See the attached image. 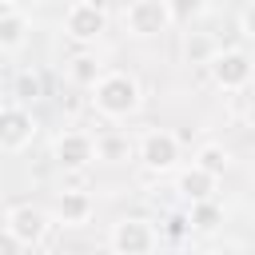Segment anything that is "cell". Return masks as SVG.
<instances>
[{
  "instance_id": "1",
  "label": "cell",
  "mask_w": 255,
  "mask_h": 255,
  "mask_svg": "<svg viewBox=\"0 0 255 255\" xmlns=\"http://www.w3.org/2000/svg\"><path fill=\"white\" fill-rule=\"evenodd\" d=\"M143 104V88L131 72H100V80L92 84V108L104 120H128L135 116Z\"/></svg>"
},
{
  "instance_id": "2",
  "label": "cell",
  "mask_w": 255,
  "mask_h": 255,
  "mask_svg": "<svg viewBox=\"0 0 255 255\" xmlns=\"http://www.w3.org/2000/svg\"><path fill=\"white\" fill-rule=\"evenodd\" d=\"M108 247L120 251V255H147L159 247V227L143 215H124L112 223L108 231Z\"/></svg>"
},
{
  "instance_id": "3",
  "label": "cell",
  "mask_w": 255,
  "mask_h": 255,
  "mask_svg": "<svg viewBox=\"0 0 255 255\" xmlns=\"http://www.w3.org/2000/svg\"><path fill=\"white\" fill-rule=\"evenodd\" d=\"M135 159H139L143 171L167 175V171L179 167V139L171 131H163V128H151V131H143L135 139Z\"/></svg>"
},
{
  "instance_id": "4",
  "label": "cell",
  "mask_w": 255,
  "mask_h": 255,
  "mask_svg": "<svg viewBox=\"0 0 255 255\" xmlns=\"http://www.w3.org/2000/svg\"><path fill=\"white\" fill-rule=\"evenodd\" d=\"M4 227L12 231V239L20 247H44L48 231H52V215L40 203H12L4 215Z\"/></svg>"
},
{
  "instance_id": "5",
  "label": "cell",
  "mask_w": 255,
  "mask_h": 255,
  "mask_svg": "<svg viewBox=\"0 0 255 255\" xmlns=\"http://www.w3.org/2000/svg\"><path fill=\"white\" fill-rule=\"evenodd\" d=\"M203 68L219 92H247L251 84V56L243 48H219Z\"/></svg>"
},
{
  "instance_id": "6",
  "label": "cell",
  "mask_w": 255,
  "mask_h": 255,
  "mask_svg": "<svg viewBox=\"0 0 255 255\" xmlns=\"http://www.w3.org/2000/svg\"><path fill=\"white\" fill-rule=\"evenodd\" d=\"M108 32V12L100 0H76L68 12H64V36L76 40V44H96L100 36Z\"/></svg>"
},
{
  "instance_id": "7",
  "label": "cell",
  "mask_w": 255,
  "mask_h": 255,
  "mask_svg": "<svg viewBox=\"0 0 255 255\" xmlns=\"http://www.w3.org/2000/svg\"><path fill=\"white\" fill-rule=\"evenodd\" d=\"M40 124L28 112V104H4L0 108V151H24L36 139Z\"/></svg>"
},
{
  "instance_id": "8",
  "label": "cell",
  "mask_w": 255,
  "mask_h": 255,
  "mask_svg": "<svg viewBox=\"0 0 255 255\" xmlns=\"http://www.w3.org/2000/svg\"><path fill=\"white\" fill-rule=\"evenodd\" d=\"M124 28H128L135 40H155V36H163V32L171 28L163 0H131L128 12H124Z\"/></svg>"
},
{
  "instance_id": "9",
  "label": "cell",
  "mask_w": 255,
  "mask_h": 255,
  "mask_svg": "<svg viewBox=\"0 0 255 255\" xmlns=\"http://www.w3.org/2000/svg\"><path fill=\"white\" fill-rule=\"evenodd\" d=\"M52 159H56L60 171H84V167H92V159H96L92 135L88 131H60L56 143H52Z\"/></svg>"
},
{
  "instance_id": "10",
  "label": "cell",
  "mask_w": 255,
  "mask_h": 255,
  "mask_svg": "<svg viewBox=\"0 0 255 255\" xmlns=\"http://www.w3.org/2000/svg\"><path fill=\"white\" fill-rule=\"evenodd\" d=\"M92 211H96V199L88 191H72V187L56 191V199L48 207V215H52L56 227H84L92 219Z\"/></svg>"
},
{
  "instance_id": "11",
  "label": "cell",
  "mask_w": 255,
  "mask_h": 255,
  "mask_svg": "<svg viewBox=\"0 0 255 255\" xmlns=\"http://www.w3.org/2000/svg\"><path fill=\"white\" fill-rule=\"evenodd\" d=\"M175 191H179V199L183 203H195V199H211L215 191H219V179L211 175V171H203V167H187V171H179V179H175Z\"/></svg>"
},
{
  "instance_id": "12",
  "label": "cell",
  "mask_w": 255,
  "mask_h": 255,
  "mask_svg": "<svg viewBox=\"0 0 255 255\" xmlns=\"http://www.w3.org/2000/svg\"><path fill=\"white\" fill-rule=\"evenodd\" d=\"M92 147H96V159L100 163H112V167L135 159V139L124 135V131H104L100 139H92Z\"/></svg>"
},
{
  "instance_id": "13",
  "label": "cell",
  "mask_w": 255,
  "mask_h": 255,
  "mask_svg": "<svg viewBox=\"0 0 255 255\" xmlns=\"http://www.w3.org/2000/svg\"><path fill=\"white\" fill-rule=\"evenodd\" d=\"M187 227H191V235H211L223 227V207L215 203V195L187 203Z\"/></svg>"
},
{
  "instance_id": "14",
  "label": "cell",
  "mask_w": 255,
  "mask_h": 255,
  "mask_svg": "<svg viewBox=\"0 0 255 255\" xmlns=\"http://www.w3.org/2000/svg\"><path fill=\"white\" fill-rule=\"evenodd\" d=\"M24 40H28V16L16 8L0 12V52H16L24 48Z\"/></svg>"
},
{
  "instance_id": "15",
  "label": "cell",
  "mask_w": 255,
  "mask_h": 255,
  "mask_svg": "<svg viewBox=\"0 0 255 255\" xmlns=\"http://www.w3.org/2000/svg\"><path fill=\"white\" fill-rule=\"evenodd\" d=\"M195 167H203V171H211L215 179H223L227 175V167H231V151L223 147V143H215V139H207V143H199L195 147V159H191Z\"/></svg>"
},
{
  "instance_id": "16",
  "label": "cell",
  "mask_w": 255,
  "mask_h": 255,
  "mask_svg": "<svg viewBox=\"0 0 255 255\" xmlns=\"http://www.w3.org/2000/svg\"><path fill=\"white\" fill-rule=\"evenodd\" d=\"M100 72H104V64H100L96 52H80V56L68 60V80H72L76 88H92V84L100 80Z\"/></svg>"
},
{
  "instance_id": "17",
  "label": "cell",
  "mask_w": 255,
  "mask_h": 255,
  "mask_svg": "<svg viewBox=\"0 0 255 255\" xmlns=\"http://www.w3.org/2000/svg\"><path fill=\"white\" fill-rule=\"evenodd\" d=\"M179 52H183L187 64H199V68H203V64L219 52V44H215L207 32H183V48H179Z\"/></svg>"
},
{
  "instance_id": "18",
  "label": "cell",
  "mask_w": 255,
  "mask_h": 255,
  "mask_svg": "<svg viewBox=\"0 0 255 255\" xmlns=\"http://www.w3.org/2000/svg\"><path fill=\"white\" fill-rule=\"evenodd\" d=\"M163 8H167V20H171V24L191 28V24L207 12V0H163Z\"/></svg>"
},
{
  "instance_id": "19",
  "label": "cell",
  "mask_w": 255,
  "mask_h": 255,
  "mask_svg": "<svg viewBox=\"0 0 255 255\" xmlns=\"http://www.w3.org/2000/svg\"><path fill=\"white\" fill-rule=\"evenodd\" d=\"M40 96H44L40 72H20V76H16V100H20V104H36Z\"/></svg>"
},
{
  "instance_id": "20",
  "label": "cell",
  "mask_w": 255,
  "mask_h": 255,
  "mask_svg": "<svg viewBox=\"0 0 255 255\" xmlns=\"http://www.w3.org/2000/svg\"><path fill=\"white\" fill-rule=\"evenodd\" d=\"M183 239V235H191V227H187V215H171L167 223H163V231H159V239Z\"/></svg>"
},
{
  "instance_id": "21",
  "label": "cell",
  "mask_w": 255,
  "mask_h": 255,
  "mask_svg": "<svg viewBox=\"0 0 255 255\" xmlns=\"http://www.w3.org/2000/svg\"><path fill=\"white\" fill-rule=\"evenodd\" d=\"M0 251H4V255H16V251H24V247L12 239V231H8L4 223H0Z\"/></svg>"
},
{
  "instance_id": "22",
  "label": "cell",
  "mask_w": 255,
  "mask_h": 255,
  "mask_svg": "<svg viewBox=\"0 0 255 255\" xmlns=\"http://www.w3.org/2000/svg\"><path fill=\"white\" fill-rule=\"evenodd\" d=\"M40 4H48V0H8V8H16V12H32Z\"/></svg>"
}]
</instances>
